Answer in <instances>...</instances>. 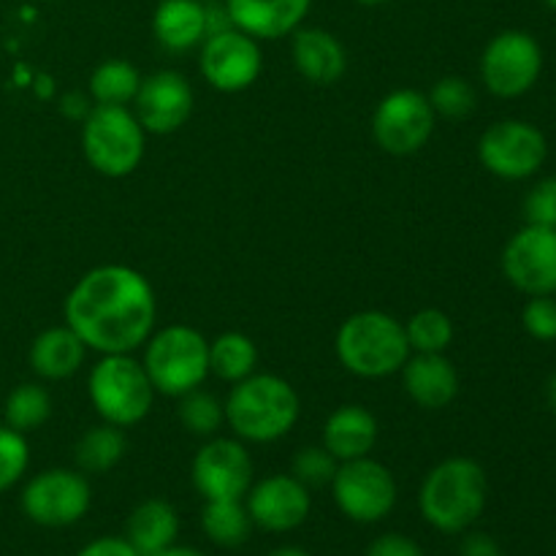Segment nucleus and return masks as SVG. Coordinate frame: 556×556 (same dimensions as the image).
I'll list each match as a JSON object with an SVG mask.
<instances>
[{
  "mask_svg": "<svg viewBox=\"0 0 556 556\" xmlns=\"http://www.w3.org/2000/svg\"><path fill=\"white\" fill-rule=\"evenodd\" d=\"M521 326L538 342L556 340V296H530L521 309Z\"/></svg>",
  "mask_w": 556,
  "mask_h": 556,
  "instance_id": "f704fd0d",
  "label": "nucleus"
},
{
  "mask_svg": "<svg viewBox=\"0 0 556 556\" xmlns=\"http://www.w3.org/2000/svg\"><path fill=\"white\" fill-rule=\"evenodd\" d=\"M503 275L527 296H556V231L543 226L519 228L503 250Z\"/></svg>",
  "mask_w": 556,
  "mask_h": 556,
  "instance_id": "2eb2a0df",
  "label": "nucleus"
},
{
  "mask_svg": "<svg viewBox=\"0 0 556 556\" xmlns=\"http://www.w3.org/2000/svg\"><path fill=\"white\" fill-rule=\"evenodd\" d=\"M400 375L405 394L424 410H443L459 394V372L445 353H410Z\"/></svg>",
  "mask_w": 556,
  "mask_h": 556,
  "instance_id": "a211bd4d",
  "label": "nucleus"
},
{
  "mask_svg": "<svg viewBox=\"0 0 556 556\" xmlns=\"http://www.w3.org/2000/svg\"><path fill=\"white\" fill-rule=\"evenodd\" d=\"M266 556H309L307 552H304V548H299V546H280V548H275V552H269Z\"/></svg>",
  "mask_w": 556,
  "mask_h": 556,
  "instance_id": "79ce46f5",
  "label": "nucleus"
},
{
  "mask_svg": "<svg viewBox=\"0 0 556 556\" xmlns=\"http://www.w3.org/2000/svg\"><path fill=\"white\" fill-rule=\"evenodd\" d=\"M293 68L309 85L329 87L342 79L348 68V52L334 33L324 27H296L291 33Z\"/></svg>",
  "mask_w": 556,
  "mask_h": 556,
  "instance_id": "aec40b11",
  "label": "nucleus"
},
{
  "mask_svg": "<svg viewBox=\"0 0 556 556\" xmlns=\"http://www.w3.org/2000/svg\"><path fill=\"white\" fill-rule=\"evenodd\" d=\"M155 556H206V554H204V552H199V548L177 546V543H174V546L163 548V552H161V554H155Z\"/></svg>",
  "mask_w": 556,
  "mask_h": 556,
  "instance_id": "ea45409f",
  "label": "nucleus"
},
{
  "mask_svg": "<svg viewBox=\"0 0 556 556\" xmlns=\"http://www.w3.org/2000/svg\"><path fill=\"white\" fill-rule=\"evenodd\" d=\"M334 353L337 362L356 378L380 380L400 372L413 351L402 320L380 309H362L342 320Z\"/></svg>",
  "mask_w": 556,
  "mask_h": 556,
  "instance_id": "20e7f679",
  "label": "nucleus"
},
{
  "mask_svg": "<svg viewBox=\"0 0 556 556\" xmlns=\"http://www.w3.org/2000/svg\"><path fill=\"white\" fill-rule=\"evenodd\" d=\"M337 467H340V462H337L324 445H304L302 451L293 454L291 476L296 478L304 489L313 492V489L331 486Z\"/></svg>",
  "mask_w": 556,
  "mask_h": 556,
  "instance_id": "473e14b6",
  "label": "nucleus"
},
{
  "mask_svg": "<svg viewBox=\"0 0 556 556\" xmlns=\"http://www.w3.org/2000/svg\"><path fill=\"white\" fill-rule=\"evenodd\" d=\"M546 402H548V407H552V413L556 416V372L552 375V378H548V383H546Z\"/></svg>",
  "mask_w": 556,
  "mask_h": 556,
  "instance_id": "a19ab883",
  "label": "nucleus"
},
{
  "mask_svg": "<svg viewBox=\"0 0 556 556\" xmlns=\"http://www.w3.org/2000/svg\"><path fill=\"white\" fill-rule=\"evenodd\" d=\"M548 157V139L527 119H500L478 139V161L489 174L508 182L535 177Z\"/></svg>",
  "mask_w": 556,
  "mask_h": 556,
  "instance_id": "6e6552de",
  "label": "nucleus"
},
{
  "mask_svg": "<svg viewBox=\"0 0 556 556\" xmlns=\"http://www.w3.org/2000/svg\"><path fill=\"white\" fill-rule=\"evenodd\" d=\"M20 500L22 510L33 525L63 530L85 519L92 505V492L85 472L52 467L33 476L22 489Z\"/></svg>",
  "mask_w": 556,
  "mask_h": 556,
  "instance_id": "9d476101",
  "label": "nucleus"
},
{
  "mask_svg": "<svg viewBox=\"0 0 556 556\" xmlns=\"http://www.w3.org/2000/svg\"><path fill=\"white\" fill-rule=\"evenodd\" d=\"M87 394L101 421L114 427H136L152 410L155 389L147 378L141 362L130 353H112L101 356V362L90 369Z\"/></svg>",
  "mask_w": 556,
  "mask_h": 556,
  "instance_id": "423d86ee",
  "label": "nucleus"
},
{
  "mask_svg": "<svg viewBox=\"0 0 556 556\" xmlns=\"http://www.w3.org/2000/svg\"><path fill=\"white\" fill-rule=\"evenodd\" d=\"M313 0H226L231 25L253 36L255 41L291 36L302 27Z\"/></svg>",
  "mask_w": 556,
  "mask_h": 556,
  "instance_id": "6ab92c4d",
  "label": "nucleus"
},
{
  "mask_svg": "<svg viewBox=\"0 0 556 556\" xmlns=\"http://www.w3.org/2000/svg\"><path fill=\"white\" fill-rule=\"evenodd\" d=\"M244 505L253 525L264 532H293L307 521L313 500H309V489H304L291 472H286V476L253 481L250 492L244 494Z\"/></svg>",
  "mask_w": 556,
  "mask_h": 556,
  "instance_id": "f3484780",
  "label": "nucleus"
},
{
  "mask_svg": "<svg viewBox=\"0 0 556 556\" xmlns=\"http://www.w3.org/2000/svg\"><path fill=\"white\" fill-rule=\"evenodd\" d=\"M52 416V396L43 386L38 383H20L11 389L3 405V424L16 429V432L27 434L33 429L43 427Z\"/></svg>",
  "mask_w": 556,
  "mask_h": 556,
  "instance_id": "c85d7f7f",
  "label": "nucleus"
},
{
  "mask_svg": "<svg viewBox=\"0 0 556 556\" xmlns=\"http://www.w3.org/2000/svg\"><path fill=\"white\" fill-rule=\"evenodd\" d=\"M486 470L470 456H451L434 465L418 489L424 521L443 535H462L486 510Z\"/></svg>",
  "mask_w": 556,
  "mask_h": 556,
  "instance_id": "f03ea898",
  "label": "nucleus"
},
{
  "mask_svg": "<svg viewBox=\"0 0 556 556\" xmlns=\"http://www.w3.org/2000/svg\"><path fill=\"white\" fill-rule=\"evenodd\" d=\"M226 405V424L239 440L248 443H275L291 434L302 416V400L296 389L280 375L253 372L233 383Z\"/></svg>",
  "mask_w": 556,
  "mask_h": 556,
  "instance_id": "7ed1b4c3",
  "label": "nucleus"
},
{
  "mask_svg": "<svg viewBox=\"0 0 556 556\" xmlns=\"http://www.w3.org/2000/svg\"><path fill=\"white\" fill-rule=\"evenodd\" d=\"M434 125H438V117L429 98L405 87V90H394L380 98L372 114V139L389 155H416L429 144Z\"/></svg>",
  "mask_w": 556,
  "mask_h": 556,
  "instance_id": "f8f14e48",
  "label": "nucleus"
},
{
  "mask_svg": "<svg viewBox=\"0 0 556 556\" xmlns=\"http://www.w3.org/2000/svg\"><path fill=\"white\" fill-rule=\"evenodd\" d=\"M179 424L195 438H215L226 424V405L210 391L193 389L179 396Z\"/></svg>",
  "mask_w": 556,
  "mask_h": 556,
  "instance_id": "7c9ffc66",
  "label": "nucleus"
},
{
  "mask_svg": "<svg viewBox=\"0 0 556 556\" xmlns=\"http://www.w3.org/2000/svg\"><path fill=\"white\" fill-rule=\"evenodd\" d=\"M27 358H30V369L41 380H65L81 369L87 345L68 324L52 326L33 340Z\"/></svg>",
  "mask_w": 556,
  "mask_h": 556,
  "instance_id": "5701e85b",
  "label": "nucleus"
},
{
  "mask_svg": "<svg viewBox=\"0 0 556 556\" xmlns=\"http://www.w3.org/2000/svg\"><path fill=\"white\" fill-rule=\"evenodd\" d=\"M152 33L168 52H188L210 36L206 5L201 0H161L152 14Z\"/></svg>",
  "mask_w": 556,
  "mask_h": 556,
  "instance_id": "4be33fe9",
  "label": "nucleus"
},
{
  "mask_svg": "<svg viewBox=\"0 0 556 556\" xmlns=\"http://www.w3.org/2000/svg\"><path fill=\"white\" fill-rule=\"evenodd\" d=\"M525 223L556 231V177H546L532 185L525 199Z\"/></svg>",
  "mask_w": 556,
  "mask_h": 556,
  "instance_id": "c9c22d12",
  "label": "nucleus"
},
{
  "mask_svg": "<svg viewBox=\"0 0 556 556\" xmlns=\"http://www.w3.org/2000/svg\"><path fill=\"white\" fill-rule=\"evenodd\" d=\"M329 489L340 514L356 525H378L396 505L394 476L372 456L340 462Z\"/></svg>",
  "mask_w": 556,
  "mask_h": 556,
  "instance_id": "1a4fd4ad",
  "label": "nucleus"
},
{
  "mask_svg": "<svg viewBox=\"0 0 556 556\" xmlns=\"http://www.w3.org/2000/svg\"><path fill=\"white\" fill-rule=\"evenodd\" d=\"M353 3L369 5V9H375V5H386V3H391V0H353Z\"/></svg>",
  "mask_w": 556,
  "mask_h": 556,
  "instance_id": "37998d69",
  "label": "nucleus"
},
{
  "mask_svg": "<svg viewBox=\"0 0 556 556\" xmlns=\"http://www.w3.org/2000/svg\"><path fill=\"white\" fill-rule=\"evenodd\" d=\"M141 79L144 76L128 60H103L90 74L92 106H128L139 92Z\"/></svg>",
  "mask_w": 556,
  "mask_h": 556,
  "instance_id": "cd10ccee",
  "label": "nucleus"
},
{
  "mask_svg": "<svg viewBox=\"0 0 556 556\" xmlns=\"http://www.w3.org/2000/svg\"><path fill=\"white\" fill-rule=\"evenodd\" d=\"M258 367V348L242 331H223L210 342V375L223 383H239Z\"/></svg>",
  "mask_w": 556,
  "mask_h": 556,
  "instance_id": "bb28decb",
  "label": "nucleus"
},
{
  "mask_svg": "<svg viewBox=\"0 0 556 556\" xmlns=\"http://www.w3.org/2000/svg\"><path fill=\"white\" fill-rule=\"evenodd\" d=\"M147 130L128 106H92L81 125V152L98 174L128 177L144 161Z\"/></svg>",
  "mask_w": 556,
  "mask_h": 556,
  "instance_id": "0eeeda50",
  "label": "nucleus"
},
{
  "mask_svg": "<svg viewBox=\"0 0 556 556\" xmlns=\"http://www.w3.org/2000/svg\"><path fill=\"white\" fill-rule=\"evenodd\" d=\"M36 3H54V0H36Z\"/></svg>",
  "mask_w": 556,
  "mask_h": 556,
  "instance_id": "a18cd8bd",
  "label": "nucleus"
},
{
  "mask_svg": "<svg viewBox=\"0 0 556 556\" xmlns=\"http://www.w3.org/2000/svg\"><path fill=\"white\" fill-rule=\"evenodd\" d=\"M462 546H459V556H505L503 546L494 541L492 535L486 532H462Z\"/></svg>",
  "mask_w": 556,
  "mask_h": 556,
  "instance_id": "58836bf2",
  "label": "nucleus"
},
{
  "mask_svg": "<svg viewBox=\"0 0 556 556\" xmlns=\"http://www.w3.org/2000/svg\"><path fill=\"white\" fill-rule=\"evenodd\" d=\"M543 49L532 33L503 30L481 54V81L492 96L519 98L538 85Z\"/></svg>",
  "mask_w": 556,
  "mask_h": 556,
  "instance_id": "9b49d317",
  "label": "nucleus"
},
{
  "mask_svg": "<svg viewBox=\"0 0 556 556\" xmlns=\"http://www.w3.org/2000/svg\"><path fill=\"white\" fill-rule=\"evenodd\" d=\"M546 5H552V9L556 11V0H546Z\"/></svg>",
  "mask_w": 556,
  "mask_h": 556,
  "instance_id": "c03bdc74",
  "label": "nucleus"
},
{
  "mask_svg": "<svg viewBox=\"0 0 556 556\" xmlns=\"http://www.w3.org/2000/svg\"><path fill=\"white\" fill-rule=\"evenodd\" d=\"M134 114L147 134H174L193 114V87L179 71H155L141 79Z\"/></svg>",
  "mask_w": 556,
  "mask_h": 556,
  "instance_id": "dca6fc26",
  "label": "nucleus"
},
{
  "mask_svg": "<svg viewBox=\"0 0 556 556\" xmlns=\"http://www.w3.org/2000/svg\"><path fill=\"white\" fill-rule=\"evenodd\" d=\"M405 334L413 353H445L454 342V320L438 307L418 309L405 324Z\"/></svg>",
  "mask_w": 556,
  "mask_h": 556,
  "instance_id": "c756f323",
  "label": "nucleus"
},
{
  "mask_svg": "<svg viewBox=\"0 0 556 556\" xmlns=\"http://www.w3.org/2000/svg\"><path fill=\"white\" fill-rule=\"evenodd\" d=\"M141 367L155 394L179 400L210 378V340L185 324L152 331L144 342Z\"/></svg>",
  "mask_w": 556,
  "mask_h": 556,
  "instance_id": "39448f33",
  "label": "nucleus"
},
{
  "mask_svg": "<svg viewBox=\"0 0 556 556\" xmlns=\"http://www.w3.org/2000/svg\"><path fill=\"white\" fill-rule=\"evenodd\" d=\"M367 556H424V552L413 538L400 535V532H386L369 543Z\"/></svg>",
  "mask_w": 556,
  "mask_h": 556,
  "instance_id": "e433bc0d",
  "label": "nucleus"
},
{
  "mask_svg": "<svg viewBox=\"0 0 556 556\" xmlns=\"http://www.w3.org/2000/svg\"><path fill=\"white\" fill-rule=\"evenodd\" d=\"M125 454H128V438H125L123 427L101 421L76 440L74 465L85 476H103V472L114 470Z\"/></svg>",
  "mask_w": 556,
  "mask_h": 556,
  "instance_id": "393cba45",
  "label": "nucleus"
},
{
  "mask_svg": "<svg viewBox=\"0 0 556 556\" xmlns=\"http://www.w3.org/2000/svg\"><path fill=\"white\" fill-rule=\"evenodd\" d=\"M179 535V516L166 500H144L130 510L125 521V538L141 556H155L174 546Z\"/></svg>",
  "mask_w": 556,
  "mask_h": 556,
  "instance_id": "b1692460",
  "label": "nucleus"
},
{
  "mask_svg": "<svg viewBox=\"0 0 556 556\" xmlns=\"http://www.w3.org/2000/svg\"><path fill=\"white\" fill-rule=\"evenodd\" d=\"M429 103H432L434 117L443 119H465L476 112V90L465 76H443L434 81L429 90Z\"/></svg>",
  "mask_w": 556,
  "mask_h": 556,
  "instance_id": "2f4dec72",
  "label": "nucleus"
},
{
  "mask_svg": "<svg viewBox=\"0 0 556 556\" xmlns=\"http://www.w3.org/2000/svg\"><path fill=\"white\" fill-rule=\"evenodd\" d=\"M190 478L204 500H244L255 481L253 459L242 440L210 438L193 456Z\"/></svg>",
  "mask_w": 556,
  "mask_h": 556,
  "instance_id": "4468645a",
  "label": "nucleus"
},
{
  "mask_svg": "<svg viewBox=\"0 0 556 556\" xmlns=\"http://www.w3.org/2000/svg\"><path fill=\"white\" fill-rule=\"evenodd\" d=\"M253 519L244 500H204L201 508V530L215 546L239 548L250 541Z\"/></svg>",
  "mask_w": 556,
  "mask_h": 556,
  "instance_id": "a878e982",
  "label": "nucleus"
},
{
  "mask_svg": "<svg viewBox=\"0 0 556 556\" xmlns=\"http://www.w3.org/2000/svg\"><path fill=\"white\" fill-rule=\"evenodd\" d=\"M264 52L258 41L239 27L210 33L201 41L199 71L206 85L220 92H242L258 81Z\"/></svg>",
  "mask_w": 556,
  "mask_h": 556,
  "instance_id": "ddd939ff",
  "label": "nucleus"
},
{
  "mask_svg": "<svg viewBox=\"0 0 556 556\" xmlns=\"http://www.w3.org/2000/svg\"><path fill=\"white\" fill-rule=\"evenodd\" d=\"M30 465V445L25 434L0 424V494L14 489Z\"/></svg>",
  "mask_w": 556,
  "mask_h": 556,
  "instance_id": "72a5a7b5",
  "label": "nucleus"
},
{
  "mask_svg": "<svg viewBox=\"0 0 556 556\" xmlns=\"http://www.w3.org/2000/svg\"><path fill=\"white\" fill-rule=\"evenodd\" d=\"M157 302L150 280L123 264H103L76 280L65 296V324L87 351L134 353L155 331Z\"/></svg>",
  "mask_w": 556,
  "mask_h": 556,
  "instance_id": "f257e3e1",
  "label": "nucleus"
},
{
  "mask_svg": "<svg viewBox=\"0 0 556 556\" xmlns=\"http://www.w3.org/2000/svg\"><path fill=\"white\" fill-rule=\"evenodd\" d=\"M378 418L372 410L362 405H342L326 418L324 424V448L337 462H353L372 454L378 445Z\"/></svg>",
  "mask_w": 556,
  "mask_h": 556,
  "instance_id": "412c9836",
  "label": "nucleus"
},
{
  "mask_svg": "<svg viewBox=\"0 0 556 556\" xmlns=\"http://www.w3.org/2000/svg\"><path fill=\"white\" fill-rule=\"evenodd\" d=\"M76 556H141L134 546L128 543V538H117V535H106V538H96V541L87 543Z\"/></svg>",
  "mask_w": 556,
  "mask_h": 556,
  "instance_id": "4c0bfd02",
  "label": "nucleus"
}]
</instances>
